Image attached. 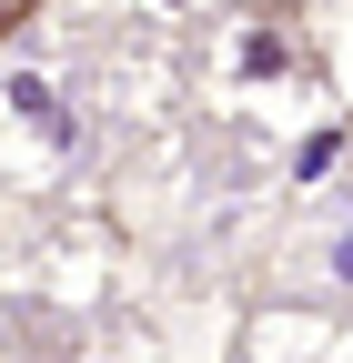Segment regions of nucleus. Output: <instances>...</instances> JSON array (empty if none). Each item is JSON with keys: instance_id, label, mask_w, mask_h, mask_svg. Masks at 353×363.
<instances>
[{"instance_id": "1", "label": "nucleus", "mask_w": 353, "mask_h": 363, "mask_svg": "<svg viewBox=\"0 0 353 363\" xmlns=\"http://www.w3.org/2000/svg\"><path fill=\"white\" fill-rule=\"evenodd\" d=\"M293 81H313V61H303V30L283 11H242L212 40V91L223 101H262V91H293Z\"/></svg>"}, {"instance_id": "2", "label": "nucleus", "mask_w": 353, "mask_h": 363, "mask_svg": "<svg viewBox=\"0 0 353 363\" xmlns=\"http://www.w3.org/2000/svg\"><path fill=\"white\" fill-rule=\"evenodd\" d=\"M0 101H11V121H30L51 152H71V142H81V121H71V101L51 91V71H11V81H0Z\"/></svg>"}, {"instance_id": "3", "label": "nucleus", "mask_w": 353, "mask_h": 363, "mask_svg": "<svg viewBox=\"0 0 353 363\" xmlns=\"http://www.w3.org/2000/svg\"><path fill=\"white\" fill-rule=\"evenodd\" d=\"M333 162H343V131H333V121H313V142L293 152V182H323Z\"/></svg>"}, {"instance_id": "4", "label": "nucleus", "mask_w": 353, "mask_h": 363, "mask_svg": "<svg viewBox=\"0 0 353 363\" xmlns=\"http://www.w3.org/2000/svg\"><path fill=\"white\" fill-rule=\"evenodd\" d=\"M323 293H353V212L323 233Z\"/></svg>"}, {"instance_id": "5", "label": "nucleus", "mask_w": 353, "mask_h": 363, "mask_svg": "<svg viewBox=\"0 0 353 363\" xmlns=\"http://www.w3.org/2000/svg\"><path fill=\"white\" fill-rule=\"evenodd\" d=\"M0 11H11V21H21V11H40V0H0Z\"/></svg>"}, {"instance_id": "6", "label": "nucleus", "mask_w": 353, "mask_h": 363, "mask_svg": "<svg viewBox=\"0 0 353 363\" xmlns=\"http://www.w3.org/2000/svg\"><path fill=\"white\" fill-rule=\"evenodd\" d=\"M91 363H142V353H91Z\"/></svg>"}, {"instance_id": "7", "label": "nucleus", "mask_w": 353, "mask_h": 363, "mask_svg": "<svg viewBox=\"0 0 353 363\" xmlns=\"http://www.w3.org/2000/svg\"><path fill=\"white\" fill-rule=\"evenodd\" d=\"M152 11H182V0H152Z\"/></svg>"}, {"instance_id": "8", "label": "nucleus", "mask_w": 353, "mask_h": 363, "mask_svg": "<svg viewBox=\"0 0 353 363\" xmlns=\"http://www.w3.org/2000/svg\"><path fill=\"white\" fill-rule=\"evenodd\" d=\"M0 30H11V11H0Z\"/></svg>"}]
</instances>
